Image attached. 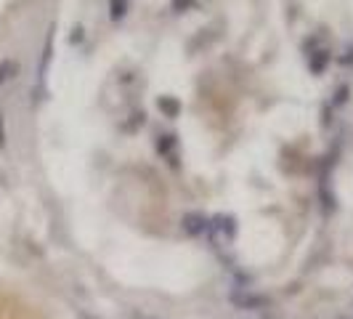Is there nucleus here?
<instances>
[{
  "instance_id": "nucleus-1",
  "label": "nucleus",
  "mask_w": 353,
  "mask_h": 319,
  "mask_svg": "<svg viewBox=\"0 0 353 319\" xmlns=\"http://www.w3.org/2000/svg\"><path fill=\"white\" fill-rule=\"evenodd\" d=\"M181 229H183L186 237H199V234H205L210 229V218L199 211H189L181 215Z\"/></svg>"
},
{
  "instance_id": "nucleus-2",
  "label": "nucleus",
  "mask_w": 353,
  "mask_h": 319,
  "mask_svg": "<svg viewBox=\"0 0 353 319\" xmlns=\"http://www.w3.org/2000/svg\"><path fill=\"white\" fill-rule=\"evenodd\" d=\"M332 64V53L327 48H319V51L308 53V72L311 75H324V70Z\"/></svg>"
},
{
  "instance_id": "nucleus-3",
  "label": "nucleus",
  "mask_w": 353,
  "mask_h": 319,
  "mask_svg": "<svg viewBox=\"0 0 353 319\" xmlns=\"http://www.w3.org/2000/svg\"><path fill=\"white\" fill-rule=\"evenodd\" d=\"M51 56H53V27L48 30V35H46V46H43V56H40V67H37L40 83H43V80H46V75H48V64H51Z\"/></svg>"
},
{
  "instance_id": "nucleus-4",
  "label": "nucleus",
  "mask_w": 353,
  "mask_h": 319,
  "mask_svg": "<svg viewBox=\"0 0 353 319\" xmlns=\"http://www.w3.org/2000/svg\"><path fill=\"white\" fill-rule=\"evenodd\" d=\"M157 109L165 115V117H170V120H176L178 115H181V102H178L176 96H159L157 99Z\"/></svg>"
},
{
  "instance_id": "nucleus-5",
  "label": "nucleus",
  "mask_w": 353,
  "mask_h": 319,
  "mask_svg": "<svg viewBox=\"0 0 353 319\" xmlns=\"http://www.w3.org/2000/svg\"><path fill=\"white\" fill-rule=\"evenodd\" d=\"M176 144H178L176 133H162V136H157V152L162 157H173Z\"/></svg>"
},
{
  "instance_id": "nucleus-6",
  "label": "nucleus",
  "mask_w": 353,
  "mask_h": 319,
  "mask_svg": "<svg viewBox=\"0 0 353 319\" xmlns=\"http://www.w3.org/2000/svg\"><path fill=\"white\" fill-rule=\"evenodd\" d=\"M231 301L236 303L239 309H261V306L268 303V298L265 296H234Z\"/></svg>"
},
{
  "instance_id": "nucleus-7",
  "label": "nucleus",
  "mask_w": 353,
  "mask_h": 319,
  "mask_svg": "<svg viewBox=\"0 0 353 319\" xmlns=\"http://www.w3.org/2000/svg\"><path fill=\"white\" fill-rule=\"evenodd\" d=\"M19 75V61L14 59H6V61H0V86L3 83H8L11 77H17Z\"/></svg>"
},
{
  "instance_id": "nucleus-8",
  "label": "nucleus",
  "mask_w": 353,
  "mask_h": 319,
  "mask_svg": "<svg viewBox=\"0 0 353 319\" xmlns=\"http://www.w3.org/2000/svg\"><path fill=\"white\" fill-rule=\"evenodd\" d=\"M125 14H128V0H109V19L117 24L123 21Z\"/></svg>"
},
{
  "instance_id": "nucleus-9",
  "label": "nucleus",
  "mask_w": 353,
  "mask_h": 319,
  "mask_svg": "<svg viewBox=\"0 0 353 319\" xmlns=\"http://www.w3.org/2000/svg\"><path fill=\"white\" fill-rule=\"evenodd\" d=\"M348 96H351V88H348V86H337V90L332 93V102H330L332 109H335V106L348 104Z\"/></svg>"
},
{
  "instance_id": "nucleus-10",
  "label": "nucleus",
  "mask_w": 353,
  "mask_h": 319,
  "mask_svg": "<svg viewBox=\"0 0 353 319\" xmlns=\"http://www.w3.org/2000/svg\"><path fill=\"white\" fill-rule=\"evenodd\" d=\"M146 123V112H133V115H130V120H128V123L123 125L125 130H128V133H133V130H136V128H141V125Z\"/></svg>"
},
{
  "instance_id": "nucleus-11",
  "label": "nucleus",
  "mask_w": 353,
  "mask_h": 319,
  "mask_svg": "<svg viewBox=\"0 0 353 319\" xmlns=\"http://www.w3.org/2000/svg\"><path fill=\"white\" fill-rule=\"evenodd\" d=\"M194 6V0H173V11H186V8H192Z\"/></svg>"
},
{
  "instance_id": "nucleus-12",
  "label": "nucleus",
  "mask_w": 353,
  "mask_h": 319,
  "mask_svg": "<svg viewBox=\"0 0 353 319\" xmlns=\"http://www.w3.org/2000/svg\"><path fill=\"white\" fill-rule=\"evenodd\" d=\"M83 27H74V30H72V35H70V43L72 46H74V43H83Z\"/></svg>"
},
{
  "instance_id": "nucleus-13",
  "label": "nucleus",
  "mask_w": 353,
  "mask_h": 319,
  "mask_svg": "<svg viewBox=\"0 0 353 319\" xmlns=\"http://www.w3.org/2000/svg\"><path fill=\"white\" fill-rule=\"evenodd\" d=\"M330 112H332V104H327L321 109V128H330Z\"/></svg>"
},
{
  "instance_id": "nucleus-14",
  "label": "nucleus",
  "mask_w": 353,
  "mask_h": 319,
  "mask_svg": "<svg viewBox=\"0 0 353 319\" xmlns=\"http://www.w3.org/2000/svg\"><path fill=\"white\" fill-rule=\"evenodd\" d=\"M6 146V125H3V112H0V149Z\"/></svg>"
},
{
  "instance_id": "nucleus-15",
  "label": "nucleus",
  "mask_w": 353,
  "mask_h": 319,
  "mask_svg": "<svg viewBox=\"0 0 353 319\" xmlns=\"http://www.w3.org/2000/svg\"><path fill=\"white\" fill-rule=\"evenodd\" d=\"M133 319H154V317H149V314H143V311H136V314H133Z\"/></svg>"
},
{
  "instance_id": "nucleus-16",
  "label": "nucleus",
  "mask_w": 353,
  "mask_h": 319,
  "mask_svg": "<svg viewBox=\"0 0 353 319\" xmlns=\"http://www.w3.org/2000/svg\"><path fill=\"white\" fill-rule=\"evenodd\" d=\"M80 319H96L93 314H88V311H80Z\"/></svg>"
},
{
  "instance_id": "nucleus-17",
  "label": "nucleus",
  "mask_w": 353,
  "mask_h": 319,
  "mask_svg": "<svg viewBox=\"0 0 353 319\" xmlns=\"http://www.w3.org/2000/svg\"><path fill=\"white\" fill-rule=\"evenodd\" d=\"M351 306H353V303H351Z\"/></svg>"
}]
</instances>
